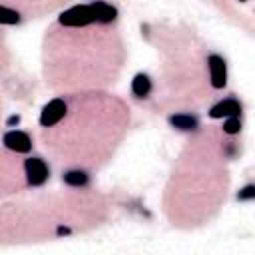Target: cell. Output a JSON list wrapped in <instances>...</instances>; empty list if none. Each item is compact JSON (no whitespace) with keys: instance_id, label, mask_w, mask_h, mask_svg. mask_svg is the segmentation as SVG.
Instances as JSON below:
<instances>
[{"instance_id":"1","label":"cell","mask_w":255,"mask_h":255,"mask_svg":"<svg viewBox=\"0 0 255 255\" xmlns=\"http://www.w3.org/2000/svg\"><path fill=\"white\" fill-rule=\"evenodd\" d=\"M118 18V8L104 2L94 0L90 4H78L64 10L58 16V22L66 28H84L90 24H112Z\"/></svg>"},{"instance_id":"2","label":"cell","mask_w":255,"mask_h":255,"mask_svg":"<svg viewBox=\"0 0 255 255\" xmlns=\"http://www.w3.org/2000/svg\"><path fill=\"white\" fill-rule=\"evenodd\" d=\"M24 173H26V179L32 187H40L48 181L50 167L46 165V161L42 157H28L24 161Z\"/></svg>"},{"instance_id":"9","label":"cell","mask_w":255,"mask_h":255,"mask_svg":"<svg viewBox=\"0 0 255 255\" xmlns=\"http://www.w3.org/2000/svg\"><path fill=\"white\" fill-rule=\"evenodd\" d=\"M62 179H64V183L70 185V187H84V185H88L90 175H88V171H84V169H68V171L62 175Z\"/></svg>"},{"instance_id":"12","label":"cell","mask_w":255,"mask_h":255,"mask_svg":"<svg viewBox=\"0 0 255 255\" xmlns=\"http://www.w3.org/2000/svg\"><path fill=\"white\" fill-rule=\"evenodd\" d=\"M255 199V183H247L237 191V201H251Z\"/></svg>"},{"instance_id":"11","label":"cell","mask_w":255,"mask_h":255,"mask_svg":"<svg viewBox=\"0 0 255 255\" xmlns=\"http://www.w3.org/2000/svg\"><path fill=\"white\" fill-rule=\"evenodd\" d=\"M0 22L2 24H18L20 22V14L8 6H2L0 8Z\"/></svg>"},{"instance_id":"3","label":"cell","mask_w":255,"mask_h":255,"mask_svg":"<svg viewBox=\"0 0 255 255\" xmlns=\"http://www.w3.org/2000/svg\"><path fill=\"white\" fill-rule=\"evenodd\" d=\"M66 112H68V106H66V102H64L62 98L50 100V102L42 108V112H40V126H42V128H52V126H56V124L66 116Z\"/></svg>"},{"instance_id":"14","label":"cell","mask_w":255,"mask_h":255,"mask_svg":"<svg viewBox=\"0 0 255 255\" xmlns=\"http://www.w3.org/2000/svg\"><path fill=\"white\" fill-rule=\"evenodd\" d=\"M56 233H58V235H70V233H72V229H70L68 225H58Z\"/></svg>"},{"instance_id":"8","label":"cell","mask_w":255,"mask_h":255,"mask_svg":"<svg viewBox=\"0 0 255 255\" xmlns=\"http://www.w3.org/2000/svg\"><path fill=\"white\" fill-rule=\"evenodd\" d=\"M131 92H133L135 98H147L149 92H151V80H149V76L143 74V72L135 74L133 80H131Z\"/></svg>"},{"instance_id":"7","label":"cell","mask_w":255,"mask_h":255,"mask_svg":"<svg viewBox=\"0 0 255 255\" xmlns=\"http://www.w3.org/2000/svg\"><path fill=\"white\" fill-rule=\"evenodd\" d=\"M167 122H169V126L171 128H175V129H179V131H195L197 128H199V120H197V116H193V114H171L169 118H167Z\"/></svg>"},{"instance_id":"4","label":"cell","mask_w":255,"mask_h":255,"mask_svg":"<svg viewBox=\"0 0 255 255\" xmlns=\"http://www.w3.org/2000/svg\"><path fill=\"white\" fill-rule=\"evenodd\" d=\"M207 68H209V82L211 88L221 90L227 84V64L219 54L207 56Z\"/></svg>"},{"instance_id":"6","label":"cell","mask_w":255,"mask_h":255,"mask_svg":"<svg viewBox=\"0 0 255 255\" xmlns=\"http://www.w3.org/2000/svg\"><path fill=\"white\" fill-rule=\"evenodd\" d=\"M207 114L213 120H221V118H229V116H241V104L235 98H225V100H219L217 104H213Z\"/></svg>"},{"instance_id":"15","label":"cell","mask_w":255,"mask_h":255,"mask_svg":"<svg viewBox=\"0 0 255 255\" xmlns=\"http://www.w3.org/2000/svg\"><path fill=\"white\" fill-rule=\"evenodd\" d=\"M239 2H247V0H239Z\"/></svg>"},{"instance_id":"13","label":"cell","mask_w":255,"mask_h":255,"mask_svg":"<svg viewBox=\"0 0 255 255\" xmlns=\"http://www.w3.org/2000/svg\"><path fill=\"white\" fill-rule=\"evenodd\" d=\"M20 120H22V118H20V114H12V116L6 120V126H8V128H12V126H18V124H20Z\"/></svg>"},{"instance_id":"5","label":"cell","mask_w":255,"mask_h":255,"mask_svg":"<svg viewBox=\"0 0 255 255\" xmlns=\"http://www.w3.org/2000/svg\"><path fill=\"white\" fill-rule=\"evenodd\" d=\"M2 143L10 149V151H16V153H30L32 151V139L26 131H20V129H10L2 135Z\"/></svg>"},{"instance_id":"10","label":"cell","mask_w":255,"mask_h":255,"mask_svg":"<svg viewBox=\"0 0 255 255\" xmlns=\"http://www.w3.org/2000/svg\"><path fill=\"white\" fill-rule=\"evenodd\" d=\"M239 131H241V120H239V116H229V118L223 120V133L235 135Z\"/></svg>"}]
</instances>
